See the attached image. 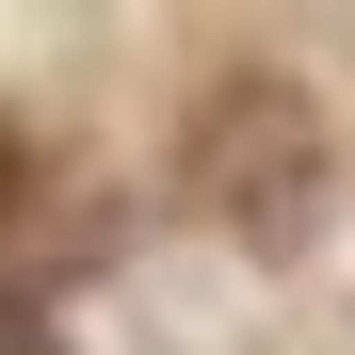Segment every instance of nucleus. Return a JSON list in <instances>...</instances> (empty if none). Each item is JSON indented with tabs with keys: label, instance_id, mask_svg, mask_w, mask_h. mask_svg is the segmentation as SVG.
<instances>
[{
	"label": "nucleus",
	"instance_id": "nucleus-1",
	"mask_svg": "<svg viewBox=\"0 0 355 355\" xmlns=\"http://www.w3.org/2000/svg\"><path fill=\"white\" fill-rule=\"evenodd\" d=\"M178 178H194V210H210V226H243V243H307V210H323L339 146H323L307 81L226 65V81L194 97V130H178Z\"/></svg>",
	"mask_w": 355,
	"mask_h": 355
},
{
	"label": "nucleus",
	"instance_id": "nucleus-2",
	"mask_svg": "<svg viewBox=\"0 0 355 355\" xmlns=\"http://www.w3.org/2000/svg\"><path fill=\"white\" fill-rule=\"evenodd\" d=\"M17 210H33V130L0 113V226H17Z\"/></svg>",
	"mask_w": 355,
	"mask_h": 355
},
{
	"label": "nucleus",
	"instance_id": "nucleus-3",
	"mask_svg": "<svg viewBox=\"0 0 355 355\" xmlns=\"http://www.w3.org/2000/svg\"><path fill=\"white\" fill-rule=\"evenodd\" d=\"M0 355H49V307H33V291H0Z\"/></svg>",
	"mask_w": 355,
	"mask_h": 355
}]
</instances>
